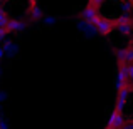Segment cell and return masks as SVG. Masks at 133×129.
Returning a JSON list of instances; mask_svg holds the SVG:
<instances>
[{
	"label": "cell",
	"instance_id": "2",
	"mask_svg": "<svg viewBox=\"0 0 133 129\" xmlns=\"http://www.w3.org/2000/svg\"><path fill=\"white\" fill-rule=\"evenodd\" d=\"M99 17H101L99 9H96V7H93V5H88L81 12V19L86 20V22H89V24H94V25H96V22L99 20Z\"/></svg>",
	"mask_w": 133,
	"mask_h": 129
},
{
	"label": "cell",
	"instance_id": "22",
	"mask_svg": "<svg viewBox=\"0 0 133 129\" xmlns=\"http://www.w3.org/2000/svg\"><path fill=\"white\" fill-rule=\"evenodd\" d=\"M106 129H121V127H106Z\"/></svg>",
	"mask_w": 133,
	"mask_h": 129
},
{
	"label": "cell",
	"instance_id": "17",
	"mask_svg": "<svg viewBox=\"0 0 133 129\" xmlns=\"http://www.w3.org/2000/svg\"><path fill=\"white\" fill-rule=\"evenodd\" d=\"M7 97H9V94H7V92H3V90H0V104H2V102H5V101H7Z\"/></svg>",
	"mask_w": 133,
	"mask_h": 129
},
{
	"label": "cell",
	"instance_id": "18",
	"mask_svg": "<svg viewBox=\"0 0 133 129\" xmlns=\"http://www.w3.org/2000/svg\"><path fill=\"white\" fill-rule=\"evenodd\" d=\"M121 129H133V121H130V123H125L123 126H121Z\"/></svg>",
	"mask_w": 133,
	"mask_h": 129
},
{
	"label": "cell",
	"instance_id": "8",
	"mask_svg": "<svg viewBox=\"0 0 133 129\" xmlns=\"http://www.w3.org/2000/svg\"><path fill=\"white\" fill-rule=\"evenodd\" d=\"M116 29L121 32V35H131V32H133V22H127V24H121V25H116Z\"/></svg>",
	"mask_w": 133,
	"mask_h": 129
},
{
	"label": "cell",
	"instance_id": "10",
	"mask_svg": "<svg viewBox=\"0 0 133 129\" xmlns=\"http://www.w3.org/2000/svg\"><path fill=\"white\" fill-rule=\"evenodd\" d=\"M9 20H10L9 13H7V12H5L3 9H0V27H7V24H9Z\"/></svg>",
	"mask_w": 133,
	"mask_h": 129
},
{
	"label": "cell",
	"instance_id": "19",
	"mask_svg": "<svg viewBox=\"0 0 133 129\" xmlns=\"http://www.w3.org/2000/svg\"><path fill=\"white\" fill-rule=\"evenodd\" d=\"M128 67H130V84L133 86V64H128Z\"/></svg>",
	"mask_w": 133,
	"mask_h": 129
},
{
	"label": "cell",
	"instance_id": "6",
	"mask_svg": "<svg viewBox=\"0 0 133 129\" xmlns=\"http://www.w3.org/2000/svg\"><path fill=\"white\" fill-rule=\"evenodd\" d=\"M2 47L5 49V52H7V55H9V57H12V55L17 54V44L12 42V40H3V42H2Z\"/></svg>",
	"mask_w": 133,
	"mask_h": 129
},
{
	"label": "cell",
	"instance_id": "26",
	"mask_svg": "<svg viewBox=\"0 0 133 129\" xmlns=\"http://www.w3.org/2000/svg\"><path fill=\"white\" fill-rule=\"evenodd\" d=\"M130 2H131V3H133V0H130Z\"/></svg>",
	"mask_w": 133,
	"mask_h": 129
},
{
	"label": "cell",
	"instance_id": "24",
	"mask_svg": "<svg viewBox=\"0 0 133 129\" xmlns=\"http://www.w3.org/2000/svg\"><path fill=\"white\" fill-rule=\"evenodd\" d=\"M131 40H133V32H131Z\"/></svg>",
	"mask_w": 133,
	"mask_h": 129
},
{
	"label": "cell",
	"instance_id": "1",
	"mask_svg": "<svg viewBox=\"0 0 133 129\" xmlns=\"http://www.w3.org/2000/svg\"><path fill=\"white\" fill-rule=\"evenodd\" d=\"M96 29H98V34H99V35H110L115 29V22L101 15L99 20L96 22Z\"/></svg>",
	"mask_w": 133,
	"mask_h": 129
},
{
	"label": "cell",
	"instance_id": "3",
	"mask_svg": "<svg viewBox=\"0 0 133 129\" xmlns=\"http://www.w3.org/2000/svg\"><path fill=\"white\" fill-rule=\"evenodd\" d=\"M76 27H78V30H81L83 35H86V37H93V35H96V34H98L96 25H94V24L86 22V20H83V19L76 24Z\"/></svg>",
	"mask_w": 133,
	"mask_h": 129
},
{
	"label": "cell",
	"instance_id": "20",
	"mask_svg": "<svg viewBox=\"0 0 133 129\" xmlns=\"http://www.w3.org/2000/svg\"><path fill=\"white\" fill-rule=\"evenodd\" d=\"M5 55H7V52H5V49H3V47H2V45H0V60H2V59H3V57H5Z\"/></svg>",
	"mask_w": 133,
	"mask_h": 129
},
{
	"label": "cell",
	"instance_id": "13",
	"mask_svg": "<svg viewBox=\"0 0 133 129\" xmlns=\"http://www.w3.org/2000/svg\"><path fill=\"white\" fill-rule=\"evenodd\" d=\"M127 101H128V99H121V97H118V101H116V107H115V109L121 112V111L125 109V106H127Z\"/></svg>",
	"mask_w": 133,
	"mask_h": 129
},
{
	"label": "cell",
	"instance_id": "21",
	"mask_svg": "<svg viewBox=\"0 0 133 129\" xmlns=\"http://www.w3.org/2000/svg\"><path fill=\"white\" fill-rule=\"evenodd\" d=\"M29 2H30V3H32V5H36V0H29Z\"/></svg>",
	"mask_w": 133,
	"mask_h": 129
},
{
	"label": "cell",
	"instance_id": "5",
	"mask_svg": "<svg viewBox=\"0 0 133 129\" xmlns=\"http://www.w3.org/2000/svg\"><path fill=\"white\" fill-rule=\"evenodd\" d=\"M7 29H9V32H22L25 29V22L22 19H10L7 24Z\"/></svg>",
	"mask_w": 133,
	"mask_h": 129
},
{
	"label": "cell",
	"instance_id": "23",
	"mask_svg": "<svg viewBox=\"0 0 133 129\" xmlns=\"http://www.w3.org/2000/svg\"><path fill=\"white\" fill-rule=\"evenodd\" d=\"M0 9H2V0H0Z\"/></svg>",
	"mask_w": 133,
	"mask_h": 129
},
{
	"label": "cell",
	"instance_id": "14",
	"mask_svg": "<svg viewBox=\"0 0 133 129\" xmlns=\"http://www.w3.org/2000/svg\"><path fill=\"white\" fill-rule=\"evenodd\" d=\"M9 29L7 27H0V44L3 42V40H7V35H9Z\"/></svg>",
	"mask_w": 133,
	"mask_h": 129
},
{
	"label": "cell",
	"instance_id": "9",
	"mask_svg": "<svg viewBox=\"0 0 133 129\" xmlns=\"http://www.w3.org/2000/svg\"><path fill=\"white\" fill-rule=\"evenodd\" d=\"M120 9H121V13H130L131 9H133V3L130 2V0H123L121 5H120Z\"/></svg>",
	"mask_w": 133,
	"mask_h": 129
},
{
	"label": "cell",
	"instance_id": "12",
	"mask_svg": "<svg viewBox=\"0 0 133 129\" xmlns=\"http://www.w3.org/2000/svg\"><path fill=\"white\" fill-rule=\"evenodd\" d=\"M56 22H57V19H56L54 15H44L42 17V24L44 25H54Z\"/></svg>",
	"mask_w": 133,
	"mask_h": 129
},
{
	"label": "cell",
	"instance_id": "25",
	"mask_svg": "<svg viewBox=\"0 0 133 129\" xmlns=\"http://www.w3.org/2000/svg\"><path fill=\"white\" fill-rule=\"evenodd\" d=\"M118 2H123V0H118Z\"/></svg>",
	"mask_w": 133,
	"mask_h": 129
},
{
	"label": "cell",
	"instance_id": "4",
	"mask_svg": "<svg viewBox=\"0 0 133 129\" xmlns=\"http://www.w3.org/2000/svg\"><path fill=\"white\" fill-rule=\"evenodd\" d=\"M125 123H127L125 116L120 112V111L115 109L113 112L110 114V119H108V127H121Z\"/></svg>",
	"mask_w": 133,
	"mask_h": 129
},
{
	"label": "cell",
	"instance_id": "7",
	"mask_svg": "<svg viewBox=\"0 0 133 129\" xmlns=\"http://www.w3.org/2000/svg\"><path fill=\"white\" fill-rule=\"evenodd\" d=\"M42 17H44L42 9L37 7V5H32V9H30V12H29V19H32V20H42Z\"/></svg>",
	"mask_w": 133,
	"mask_h": 129
},
{
	"label": "cell",
	"instance_id": "15",
	"mask_svg": "<svg viewBox=\"0 0 133 129\" xmlns=\"http://www.w3.org/2000/svg\"><path fill=\"white\" fill-rule=\"evenodd\" d=\"M104 3V0H89V5H93V7H96V9H99L101 5Z\"/></svg>",
	"mask_w": 133,
	"mask_h": 129
},
{
	"label": "cell",
	"instance_id": "11",
	"mask_svg": "<svg viewBox=\"0 0 133 129\" xmlns=\"http://www.w3.org/2000/svg\"><path fill=\"white\" fill-rule=\"evenodd\" d=\"M125 64H133V47L125 49Z\"/></svg>",
	"mask_w": 133,
	"mask_h": 129
},
{
	"label": "cell",
	"instance_id": "16",
	"mask_svg": "<svg viewBox=\"0 0 133 129\" xmlns=\"http://www.w3.org/2000/svg\"><path fill=\"white\" fill-rule=\"evenodd\" d=\"M0 129H9V123L3 117H0Z\"/></svg>",
	"mask_w": 133,
	"mask_h": 129
}]
</instances>
